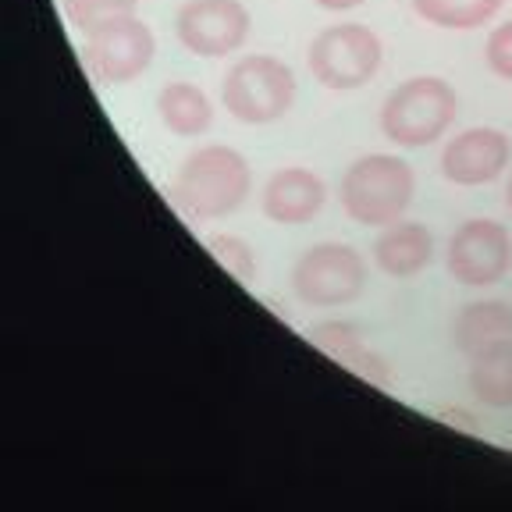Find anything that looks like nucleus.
I'll return each instance as SVG.
<instances>
[{"instance_id": "nucleus-1", "label": "nucleus", "mask_w": 512, "mask_h": 512, "mask_svg": "<svg viewBox=\"0 0 512 512\" xmlns=\"http://www.w3.org/2000/svg\"><path fill=\"white\" fill-rule=\"evenodd\" d=\"M249 185H253V175H249V164L239 150H232V146H200L178 168L171 200L192 221H214V217L235 214L246 203Z\"/></svg>"}, {"instance_id": "nucleus-2", "label": "nucleus", "mask_w": 512, "mask_h": 512, "mask_svg": "<svg viewBox=\"0 0 512 512\" xmlns=\"http://www.w3.org/2000/svg\"><path fill=\"white\" fill-rule=\"evenodd\" d=\"M459 114V96L438 75H416L388 93L381 107V128L395 146H431L448 132Z\"/></svg>"}, {"instance_id": "nucleus-3", "label": "nucleus", "mask_w": 512, "mask_h": 512, "mask_svg": "<svg viewBox=\"0 0 512 512\" xmlns=\"http://www.w3.org/2000/svg\"><path fill=\"white\" fill-rule=\"evenodd\" d=\"M413 168L395 153H367L342 175V207L352 221L384 228L413 203Z\"/></svg>"}, {"instance_id": "nucleus-4", "label": "nucleus", "mask_w": 512, "mask_h": 512, "mask_svg": "<svg viewBox=\"0 0 512 512\" xmlns=\"http://www.w3.org/2000/svg\"><path fill=\"white\" fill-rule=\"evenodd\" d=\"M221 104L242 125H271L296 104V75L271 54L242 57L224 75Z\"/></svg>"}, {"instance_id": "nucleus-5", "label": "nucleus", "mask_w": 512, "mask_h": 512, "mask_svg": "<svg viewBox=\"0 0 512 512\" xmlns=\"http://www.w3.org/2000/svg\"><path fill=\"white\" fill-rule=\"evenodd\" d=\"M310 72L328 89H360L381 68V40L370 25L342 22L320 29L310 43Z\"/></svg>"}, {"instance_id": "nucleus-6", "label": "nucleus", "mask_w": 512, "mask_h": 512, "mask_svg": "<svg viewBox=\"0 0 512 512\" xmlns=\"http://www.w3.org/2000/svg\"><path fill=\"white\" fill-rule=\"evenodd\" d=\"M367 285V264L352 246L342 242H320L306 249L292 267V288L306 306L335 310L360 296Z\"/></svg>"}, {"instance_id": "nucleus-7", "label": "nucleus", "mask_w": 512, "mask_h": 512, "mask_svg": "<svg viewBox=\"0 0 512 512\" xmlns=\"http://www.w3.org/2000/svg\"><path fill=\"white\" fill-rule=\"evenodd\" d=\"M153 54H157L153 29L136 15L86 32V43H82V64L100 86H121V82L139 79L153 64Z\"/></svg>"}, {"instance_id": "nucleus-8", "label": "nucleus", "mask_w": 512, "mask_h": 512, "mask_svg": "<svg viewBox=\"0 0 512 512\" xmlns=\"http://www.w3.org/2000/svg\"><path fill=\"white\" fill-rule=\"evenodd\" d=\"M512 264V235L502 221L473 217L448 239V274L466 288H488L505 278Z\"/></svg>"}, {"instance_id": "nucleus-9", "label": "nucleus", "mask_w": 512, "mask_h": 512, "mask_svg": "<svg viewBox=\"0 0 512 512\" xmlns=\"http://www.w3.org/2000/svg\"><path fill=\"white\" fill-rule=\"evenodd\" d=\"M246 4L239 0H185L175 15V32L185 50L200 57H228L249 40Z\"/></svg>"}, {"instance_id": "nucleus-10", "label": "nucleus", "mask_w": 512, "mask_h": 512, "mask_svg": "<svg viewBox=\"0 0 512 512\" xmlns=\"http://www.w3.org/2000/svg\"><path fill=\"white\" fill-rule=\"evenodd\" d=\"M512 160V139L498 128H466L441 153V171L456 185L495 182Z\"/></svg>"}, {"instance_id": "nucleus-11", "label": "nucleus", "mask_w": 512, "mask_h": 512, "mask_svg": "<svg viewBox=\"0 0 512 512\" xmlns=\"http://www.w3.org/2000/svg\"><path fill=\"white\" fill-rule=\"evenodd\" d=\"M328 189L320 182V175L306 168H281L267 178L264 185V214L278 224H306L324 210Z\"/></svg>"}, {"instance_id": "nucleus-12", "label": "nucleus", "mask_w": 512, "mask_h": 512, "mask_svg": "<svg viewBox=\"0 0 512 512\" xmlns=\"http://www.w3.org/2000/svg\"><path fill=\"white\" fill-rule=\"evenodd\" d=\"M434 256V239L420 221H392L374 242V260L384 274L392 278H413Z\"/></svg>"}, {"instance_id": "nucleus-13", "label": "nucleus", "mask_w": 512, "mask_h": 512, "mask_svg": "<svg viewBox=\"0 0 512 512\" xmlns=\"http://www.w3.org/2000/svg\"><path fill=\"white\" fill-rule=\"evenodd\" d=\"M502 338H512V306L502 299L470 303L452 320V345L466 356H473L491 342H502Z\"/></svg>"}, {"instance_id": "nucleus-14", "label": "nucleus", "mask_w": 512, "mask_h": 512, "mask_svg": "<svg viewBox=\"0 0 512 512\" xmlns=\"http://www.w3.org/2000/svg\"><path fill=\"white\" fill-rule=\"evenodd\" d=\"M470 392L491 409H512V338L491 342L470 356Z\"/></svg>"}, {"instance_id": "nucleus-15", "label": "nucleus", "mask_w": 512, "mask_h": 512, "mask_svg": "<svg viewBox=\"0 0 512 512\" xmlns=\"http://www.w3.org/2000/svg\"><path fill=\"white\" fill-rule=\"evenodd\" d=\"M160 121L175 136H203L214 121V107H210L207 93L196 89L192 82H168L157 96Z\"/></svg>"}, {"instance_id": "nucleus-16", "label": "nucleus", "mask_w": 512, "mask_h": 512, "mask_svg": "<svg viewBox=\"0 0 512 512\" xmlns=\"http://www.w3.org/2000/svg\"><path fill=\"white\" fill-rule=\"evenodd\" d=\"M424 22L438 29H480L502 11L505 0H409Z\"/></svg>"}, {"instance_id": "nucleus-17", "label": "nucleus", "mask_w": 512, "mask_h": 512, "mask_svg": "<svg viewBox=\"0 0 512 512\" xmlns=\"http://www.w3.org/2000/svg\"><path fill=\"white\" fill-rule=\"evenodd\" d=\"M310 342L317 345L320 352H328L331 360L345 363L349 370L370 352L363 331L356 328V324H349V320H328V324H317V328L310 331Z\"/></svg>"}, {"instance_id": "nucleus-18", "label": "nucleus", "mask_w": 512, "mask_h": 512, "mask_svg": "<svg viewBox=\"0 0 512 512\" xmlns=\"http://www.w3.org/2000/svg\"><path fill=\"white\" fill-rule=\"evenodd\" d=\"M64 18L79 32H93L107 22L118 18H132L139 8V0H61Z\"/></svg>"}, {"instance_id": "nucleus-19", "label": "nucleus", "mask_w": 512, "mask_h": 512, "mask_svg": "<svg viewBox=\"0 0 512 512\" xmlns=\"http://www.w3.org/2000/svg\"><path fill=\"white\" fill-rule=\"evenodd\" d=\"M207 253L214 256L224 271L232 274L239 285H253L256 278V253L249 249V242H242L239 235H210Z\"/></svg>"}, {"instance_id": "nucleus-20", "label": "nucleus", "mask_w": 512, "mask_h": 512, "mask_svg": "<svg viewBox=\"0 0 512 512\" xmlns=\"http://www.w3.org/2000/svg\"><path fill=\"white\" fill-rule=\"evenodd\" d=\"M484 61H488L491 72L512 82V18H509V22H502L488 36V47H484Z\"/></svg>"}, {"instance_id": "nucleus-21", "label": "nucleus", "mask_w": 512, "mask_h": 512, "mask_svg": "<svg viewBox=\"0 0 512 512\" xmlns=\"http://www.w3.org/2000/svg\"><path fill=\"white\" fill-rule=\"evenodd\" d=\"M438 420H441V424L463 427L466 434H477V431H480V424H477V420H473L470 413H463V409H441V413H438Z\"/></svg>"}, {"instance_id": "nucleus-22", "label": "nucleus", "mask_w": 512, "mask_h": 512, "mask_svg": "<svg viewBox=\"0 0 512 512\" xmlns=\"http://www.w3.org/2000/svg\"><path fill=\"white\" fill-rule=\"evenodd\" d=\"M313 4H320L324 11H349V8H360L363 0H313Z\"/></svg>"}, {"instance_id": "nucleus-23", "label": "nucleus", "mask_w": 512, "mask_h": 512, "mask_svg": "<svg viewBox=\"0 0 512 512\" xmlns=\"http://www.w3.org/2000/svg\"><path fill=\"white\" fill-rule=\"evenodd\" d=\"M509 207H512V182H509Z\"/></svg>"}]
</instances>
